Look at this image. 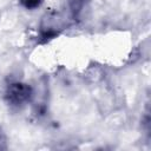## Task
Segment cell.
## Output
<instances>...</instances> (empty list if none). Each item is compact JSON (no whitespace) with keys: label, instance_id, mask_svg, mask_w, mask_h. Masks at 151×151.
I'll list each match as a JSON object with an SVG mask.
<instances>
[{"label":"cell","instance_id":"cell-1","mask_svg":"<svg viewBox=\"0 0 151 151\" xmlns=\"http://www.w3.org/2000/svg\"><path fill=\"white\" fill-rule=\"evenodd\" d=\"M71 24L68 20L59 12L51 9L44 14L39 25L38 39L40 44L50 42L60 35L63 31H65Z\"/></svg>","mask_w":151,"mask_h":151},{"label":"cell","instance_id":"cell-2","mask_svg":"<svg viewBox=\"0 0 151 151\" xmlns=\"http://www.w3.org/2000/svg\"><path fill=\"white\" fill-rule=\"evenodd\" d=\"M34 96V91L31 85L22 81H11L5 90L6 103L14 109H20L28 104Z\"/></svg>","mask_w":151,"mask_h":151},{"label":"cell","instance_id":"cell-3","mask_svg":"<svg viewBox=\"0 0 151 151\" xmlns=\"http://www.w3.org/2000/svg\"><path fill=\"white\" fill-rule=\"evenodd\" d=\"M67 4H68L71 19L78 21L80 20V17L88 4V0H67Z\"/></svg>","mask_w":151,"mask_h":151},{"label":"cell","instance_id":"cell-4","mask_svg":"<svg viewBox=\"0 0 151 151\" xmlns=\"http://www.w3.org/2000/svg\"><path fill=\"white\" fill-rule=\"evenodd\" d=\"M44 0H19V2L21 4L22 7H25L26 9H34L41 6Z\"/></svg>","mask_w":151,"mask_h":151},{"label":"cell","instance_id":"cell-5","mask_svg":"<svg viewBox=\"0 0 151 151\" xmlns=\"http://www.w3.org/2000/svg\"><path fill=\"white\" fill-rule=\"evenodd\" d=\"M8 149V143H7V136L2 127L0 126V151H5Z\"/></svg>","mask_w":151,"mask_h":151}]
</instances>
